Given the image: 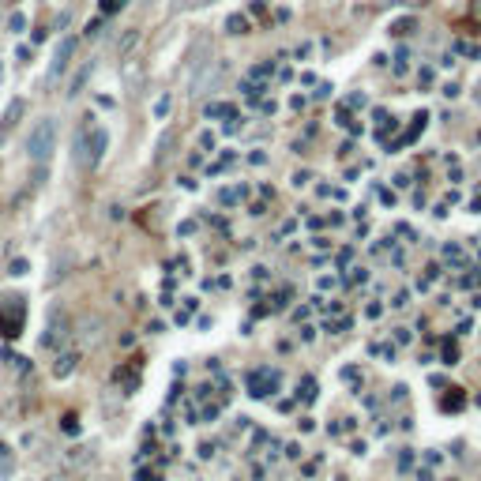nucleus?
<instances>
[{
  "mask_svg": "<svg viewBox=\"0 0 481 481\" xmlns=\"http://www.w3.org/2000/svg\"><path fill=\"white\" fill-rule=\"evenodd\" d=\"M53 147H57V120L42 117L30 128V135H26V158H30L34 166H45L49 154H53Z\"/></svg>",
  "mask_w": 481,
  "mask_h": 481,
  "instance_id": "nucleus-1",
  "label": "nucleus"
},
{
  "mask_svg": "<svg viewBox=\"0 0 481 481\" xmlns=\"http://www.w3.org/2000/svg\"><path fill=\"white\" fill-rule=\"evenodd\" d=\"M248 380V395L252 398H267V395H279V384H282V376H279V369H252L245 376Z\"/></svg>",
  "mask_w": 481,
  "mask_h": 481,
  "instance_id": "nucleus-2",
  "label": "nucleus"
},
{
  "mask_svg": "<svg viewBox=\"0 0 481 481\" xmlns=\"http://www.w3.org/2000/svg\"><path fill=\"white\" fill-rule=\"evenodd\" d=\"M72 57H76V38H64V42L57 45V53H53L49 60V72H45V87H53L60 76L68 72V64H72Z\"/></svg>",
  "mask_w": 481,
  "mask_h": 481,
  "instance_id": "nucleus-3",
  "label": "nucleus"
},
{
  "mask_svg": "<svg viewBox=\"0 0 481 481\" xmlns=\"http://www.w3.org/2000/svg\"><path fill=\"white\" fill-rule=\"evenodd\" d=\"M226 68H229L226 60H214V64H207L199 76L192 79V91H188V94H192V98H199V94H207L211 87H218V79L226 76Z\"/></svg>",
  "mask_w": 481,
  "mask_h": 481,
  "instance_id": "nucleus-4",
  "label": "nucleus"
},
{
  "mask_svg": "<svg viewBox=\"0 0 481 481\" xmlns=\"http://www.w3.org/2000/svg\"><path fill=\"white\" fill-rule=\"evenodd\" d=\"M64 335H68V316L60 312V308H53V312H49V323H45V331H42V350L60 346Z\"/></svg>",
  "mask_w": 481,
  "mask_h": 481,
  "instance_id": "nucleus-5",
  "label": "nucleus"
},
{
  "mask_svg": "<svg viewBox=\"0 0 481 481\" xmlns=\"http://www.w3.org/2000/svg\"><path fill=\"white\" fill-rule=\"evenodd\" d=\"M203 117L207 120H229V117H237V105H229V101H207L203 105Z\"/></svg>",
  "mask_w": 481,
  "mask_h": 481,
  "instance_id": "nucleus-6",
  "label": "nucleus"
},
{
  "mask_svg": "<svg viewBox=\"0 0 481 481\" xmlns=\"http://www.w3.org/2000/svg\"><path fill=\"white\" fill-rule=\"evenodd\" d=\"M76 365H79V354H60L57 365H53V376H57V380H68V376L76 372Z\"/></svg>",
  "mask_w": 481,
  "mask_h": 481,
  "instance_id": "nucleus-7",
  "label": "nucleus"
},
{
  "mask_svg": "<svg viewBox=\"0 0 481 481\" xmlns=\"http://www.w3.org/2000/svg\"><path fill=\"white\" fill-rule=\"evenodd\" d=\"M91 76H94V60H87V64L79 68L76 76H72V87H68V94H72V98H76V94H79V91H83V87H87V79H91Z\"/></svg>",
  "mask_w": 481,
  "mask_h": 481,
  "instance_id": "nucleus-8",
  "label": "nucleus"
},
{
  "mask_svg": "<svg viewBox=\"0 0 481 481\" xmlns=\"http://www.w3.org/2000/svg\"><path fill=\"white\" fill-rule=\"evenodd\" d=\"M19 113H23V98H15V101L8 105V113H4V124H0V139H4V135H8V128L19 120Z\"/></svg>",
  "mask_w": 481,
  "mask_h": 481,
  "instance_id": "nucleus-9",
  "label": "nucleus"
},
{
  "mask_svg": "<svg viewBox=\"0 0 481 481\" xmlns=\"http://www.w3.org/2000/svg\"><path fill=\"white\" fill-rule=\"evenodd\" d=\"M245 195H248V188H245V185H233V188H222V192H218V199L226 203V207H233V203H241Z\"/></svg>",
  "mask_w": 481,
  "mask_h": 481,
  "instance_id": "nucleus-10",
  "label": "nucleus"
},
{
  "mask_svg": "<svg viewBox=\"0 0 481 481\" xmlns=\"http://www.w3.org/2000/svg\"><path fill=\"white\" fill-rule=\"evenodd\" d=\"M440 406H444V410H455V414H459V410L466 406V395H463V387H451V395L444 398Z\"/></svg>",
  "mask_w": 481,
  "mask_h": 481,
  "instance_id": "nucleus-11",
  "label": "nucleus"
},
{
  "mask_svg": "<svg viewBox=\"0 0 481 481\" xmlns=\"http://www.w3.org/2000/svg\"><path fill=\"white\" fill-rule=\"evenodd\" d=\"M297 398H301L304 406L316 402V380H312V376H304V380H301V391H297Z\"/></svg>",
  "mask_w": 481,
  "mask_h": 481,
  "instance_id": "nucleus-12",
  "label": "nucleus"
},
{
  "mask_svg": "<svg viewBox=\"0 0 481 481\" xmlns=\"http://www.w3.org/2000/svg\"><path fill=\"white\" fill-rule=\"evenodd\" d=\"M226 30L229 34H248V19L241 15V11H233V15L226 19Z\"/></svg>",
  "mask_w": 481,
  "mask_h": 481,
  "instance_id": "nucleus-13",
  "label": "nucleus"
},
{
  "mask_svg": "<svg viewBox=\"0 0 481 481\" xmlns=\"http://www.w3.org/2000/svg\"><path fill=\"white\" fill-rule=\"evenodd\" d=\"M271 72H275V60H263V64L248 68V72H245V79H267Z\"/></svg>",
  "mask_w": 481,
  "mask_h": 481,
  "instance_id": "nucleus-14",
  "label": "nucleus"
},
{
  "mask_svg": "<svg viewBox=\"0 0 481 481\" xmlns=\"http://www.w3.org/2000/svg\"><path fill=\"white\" fill-rule=\"evenodd\" d=\"M169 105H173V98H169V94H162V98L154 101V120H166V117H169Z\"/></svg>",
  "mask_w": 481,
  "mask_h": 481,
  "instance_id": "nucleus-15",
  "label": "nucleus"
},
{
  "mask_svg": "<svg viewBox=\"0 0 481 481\" xmlns=\"http://www.w3.org/2000/svg\"><path fill=\"white\" fill-rule=\"evenodd\" d=\"M414 19H395V23H391V34H395V38H402V34H410V30H414Z\"/></svg>",
  "mask_w": 481,
  "mask_h": 481,
  "instance_id": "nucleus-16",
  "label": "nucleus"
},
{
  "mask_svg": "<svg viewBox=\"0 0 481 481\" xmlns=\"http://www.w3.org/2000/svg\"><path fill=\"white\" fill-rule=\"evenodd\" d=\"M23 26H26V15H23V11H11V15H8V30H11V34H19Z\"/></svg>",
  "mask_w": 481,
  "mask_h": 481,
  "instance_id": "nucleus-17",
  "label": "nucleus"
},
{
  "mask_svg": "<svg viewBox=\"0 0 481 481\" xmlns=\"http://www.w3.org/2000/svg\"><path fill=\"white\" fill-rule=\"evenodd\" d=\"M414 448H402V451H398V470H410V466H414Z\"/></svg>",
  "mask_w": 481,
  "mask_h": 481,
  "instance_id": "nucleus-18",
  "label": "nucleus"
},
{
  "mask_svg": "<svg viewBox=\"0 0 481 481\" xmlns=\"http://www.w3.org/2000/svg\"><path fill=\"white\" fill-rule=\"evenodd\" d=\"M60 429H64L68 436H79V417H76V414H68L64 421H60Z\"/></svg>",
  "mask_w": 481,
  "mask_h": 481,
  "instance_id": "nucleus-19",
  "label": "nucleus"
},
{
  "mask_svg": "<svg viewBox=\"0 0 481 481\" xmlns=\"http://www.w3.org/2000/svg\"><path fill=\"white\" fill-rule=\"evenodd\" d=\"M124 4H128V0H101L98 8H101V15H113V11H120Z\"/></svg>",
  "mask_w": 481,
  "mask_h": 481,
  "instance_id": "nucleus-20",
  "label": "nucleus"
},
{
  "mask_svg": "<svg viewBox=\"0 0 481 481\" xmlns=\"http://www.w3.org/2000/svg\"><path fill=\"white\" fill-rule=\"evenodd\" d=\"M26 271H30V263H26L23 256H19V260H11V263H8V275H26Z\"/></svg>",
  "mask_w": 481,
  "mask_h": 481,
  "instance_id": "nucleus-21",
  "label": "nucleus"
},
{
  "mask_svg": "<svg viewBox=\"0 0 481 481\" xmlns=\"http://www.w3.org/2000/svg\"><path fill=\"white\" fill-rule=\"evenodd\" d=\"M308 181H312V173H308V169H297V173H293V188H304Z\"/></svg>",
  "mask_w": 481,
  "mask_h": 481,
  "instance_id": "nucleus-22",
  "label": "nucleus"
},
{
  "mask_svg": "<svg viewBox=\"0 0 481 481\" xmlns=\"http://www.w3.org/2000/svg\"><path fill=\"white\" fill-rule=\"evenodd\" d=\"M350 282H369V271L365 267H350Z\"/></svg>",
  "mask_w": 481,
  "mask_h": 481,
  "instance_id": "nucleus-23",
  "label": "nucleus"
},
{
  "mask_svg": "<svg viewBox=\"0 0 481 481\" xmlns=\"http://www.w3.org/2000/svg\"><path fill=\"white\" fill-rule=\"evenodd\" d=\"M376 354H384V361L391 365V361H395V357H398V350H395V346H391V342H387V346H380V350H376Z\"/></svg>",
  "mask_w": 481,
  "mask_h": 481,
  "instance_id": "nucleus-24",
  "label": "nucleus"
},
{
  "mask_svg": "<svg viewBox=\"0 0 481 481\" xmlns=\"http://www.w3.org/2000/svg\"><path fill=\"white\" fill-rule=\"evenodd\" d=\"M440 361H444V365H459V350H455V346H448V350H444V357H440Z\"/></svg>",
  "mask_w": 481,
  "mask_h": 481,
  "instance_id": "nucleus-25",
  "label": "nucleus"
},
{
  "mask_svg": "<svg viewBox=\"0 0 481 481\" xmlns=\"http://www.w3.org/2000/svg\"><path fill=\"white\" fill-rule=\"evenodd\" d=\"M414 478H417V481H432V466H429V463H425V466H417V470H414Z\"/></svg>",
  "mask_w": 481,
  "mask_h": 481,
  "instance_id": "nucleus-26",
  "label": "nucleus"
},
{
  "mask_svg": "<svg viewBox=\"0 0 481 481\" xmlns=\"http://www.w3.org/2000/svg\"><path fill=\"white\" fill-rule=\"evenodd\" d=\"M395 233H398V237H406V241H414V229L406 226V222H395Z\"/></svg>",
  "mask_w": 481,
  "mask_h": 481,
  "instance_id": "nucleus-27",
  "label": "nucleus"
},
{
  "mask_svg": "<svg viewBox=\"0 0 481 481\" xmlns=\"http://www.w3.org/2000/svg\"><path fill=\"white\" fill-rule=\"evenodd\" d=\"M365 101H369L365 94H350V98H346V105H354V109H365Z\"/></svg>",
  "mask_w": 481,
  "mask_h": 481,
  "instance_id": "nucleus-28",
  "label": "nucleus"
},
{
  "mask_svg": "<svg viewBox=\"0 0 481 481\" xmlns=\"http://www.w3.org/2000/svg\"><path fill=\"white\" fill-rule=\"evenodd\" d=\"M440 94H444V98H459V83H455V79L444 83V91H440Z\"/></svg>",
  "mask_w": 481,
  "mask_h": 481,
  "instance_id": "nucleus-29",
  "label": "nucleus"
},
{
  "mask_svg": "<svg viewBox=\"0 0 481 481\" xmlns=\"http://www.w3.org/2000/svg\"><path fill=\"white\" fill-rule=\"evenodd\" d=\"M391 304H395V308H406V304H410V293H406V289H398V293H395V301H391Z\"/></svg>",
  "mask_w": 481,
  "mask_h": 481,
  "instance_id": "nucleus-30",
  "label": "nucleus"
},
{
  "mask_svg": "<svg viewBox=\"0 0 481 481\" xmlns=\"http://www.w3.org/2000/svg\"><path fill=\"white\" fill-rule=\"evenodd\" d=\"M199 147H203V151H214V135L203 132V135H199Z\"/></svg>",
  "mask_w": 481,
  "mask_h": 481,
  "instance_id": "nucleus-31",
  "label": "nucleus"
},
{
  "mask_svg": "<svg viewBox=\"0 0 481 481\" xmlns=\"http://www.w3.org/2000/svg\"><path fill=\"white\" fill-rule=\"evenodd\" d=\"M417 83H421V87L432 83V68H421V72H417Z\"/></svg>",
  "mask_w": 481,
  "mask_h": 481,
  "instance_id": "nucleus-32",
  "label": "nucleus"
},
{
  "mask_svg": "<svg viewBox=\"0 0 481 481\" xmlns=\"http://www.w3.org/2000/svg\"><path fill=\"white\" fill-rule=\"evenodd\" d=\"M248 162H252V166H267V154H263V151H252V154H248Z\"/></svg>",
  "mask_w": 481,
  "mask_h": 481,
  "instance_id": "nucleus-33",
  "label": "nucleus"
},
{
  "mask_svg": "<svg viewBox=\"0 0 481 481\" xmlns=\"http://www.w3.org/2000/svg\"><path fill=\"white\" fill-rule=\"evenodd\" d=\"M357 376H361V372H357V365H346V369H342V380H357Z\"/></svg>",
  "mask_w": 481,
  "mask_h": 481,
  "instance_id": "nucleus-34",
  "label": "nucleus"
},
{
  "mask_svg": "<svg viewBox=\"0 0 481 481\" xmlns=\"http://www.w3.org/2000/svg\"><path fill=\"white\" fill-rule=\"evenodd\" d=\"M350 451H354V455H365V451H369V444H365V440H354V444H350Z\"/></svg>",
  "mask_w": 481,
  "mask_h": 481,
  "instance_id": "nucleus-35",
  "label": "nucleus"
},
{
  "mask_svg": "<svg viewBox=\"0 0 481 481\" xmlns=\"http://www.w3.org/2000/svg\"><path fill=\"white\" fill-rule=\"evenodd\" d=\"M395 342H410V327H395Z\"/></svg>",
  "mask_w": 481,
  "mask_h": 481,
  "instance_id": "nucleus-36",
  "label": "nucleus"
},
{
  "mask_svg": "<svg viewBox=\"0 0 481 481\" xmlns=\"http://www.w3.org/2000/svg\"><path fill=\"white\" fill-rule=\"evenodd\" d=\"M297 335H301V338H304V342H312V338H316V331H312V327H308V323H304V327H301V331H297Z\"/></svg>",
  "mask_w": 481,
  "mask_h": 481,
  "instance_id": "nucleus-37",
  "label": "nucleus"
},
{
  "mask_svg": "<svg viewBox=\"0 0 481 481\" xmlns=\"http://www.w3.org/2000/svg\"><path fill=\"white\" fill-rule=\"evenodd\" d=\"M335 124H338V128H346V124H350V117H346V109H338V113H335Z\"/></svg>",
  "mask_w": 481,
  "mask_h": 481,
  "instance_id": "nucleus-38",
  "label": "nucleus"
},
{
  "mask_svg": "<svg viewBox=\"0 0 481 481\" xmlns=\"http://www.w3.org/2000/svg\"><path fill=\"white\" fill-rule=\"evenodd\" d=\"M286 459H301V444H289V448H286Z\"/></svg>",
  "mask_w": 481,
  "mask_h": 481,
  "instance_id": "nucleus-39",
  "label": "nucleus"
},
{
  "mask_svg": "<svg viewBox=\"0 0 481 481\" xmlns=\"http://www.w3.org/2000/svg\"><path fill=\"white\" fill-rule=\"evenodd\" d=\"M474 101L481 105V79H478V87H474Z\"/></svg>",
  "mask_w": 481,
  "mask_h": 481,
  "instance_id": "nucleus-40",
  "label": "nucleus"
},
{
  "mask_svg": "<svg viewBox=\"0 0 481 481\" xmlns=\"http://www.w3.org/2000/svg\"><path fill=\"white\" fill-rule=\"evenodd\" d=\"M474 11H478V15H481V0H478V8H474Z\"/></svg>",
  "mask_w": 481,
  "mask_h": 481,
  "instance_id": "nucleus-41",
  "label": "nucleus"
},
{
  "mask_svg": "<svg viewBox=\"0 0 481 481\" xmlns=\"http://www.w3.org/2000/svg\"><path fill=\"white\" fill-rule=\"evenodd\" d=\"M448 481H455V478H448Z\"/></svg>",
  "mask_w": 481,
  "mask_h": 481,
  "instance_id": "nucleus-42",
  "label": "nucleus"
}]
</instances>
